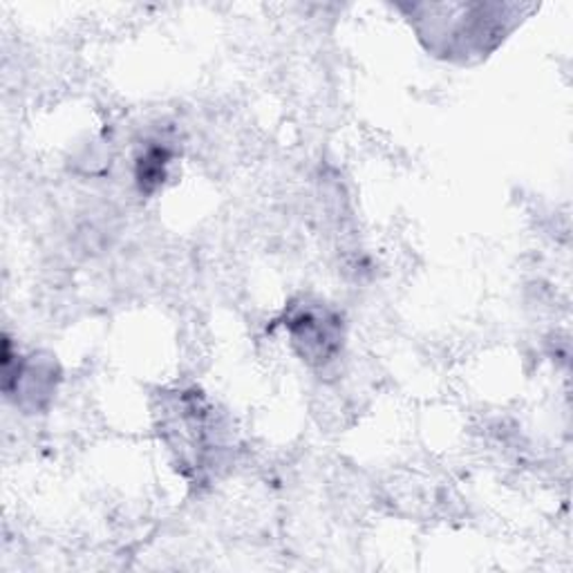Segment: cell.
Returning <instances> with one entry per match:
<instances>
[{
	"mask_svg": "<svg viewBox=\"0 0 573 573\" xmlns=\"http://www.w3.org/2000/svg\"><path fill=\"white\" fill-rule=\"evenodd\" d=\"M164 167H167V150H160V148L148 150L144 154L139 175H137L141 188L150 191L152 186H158L160 182H164Z\"/></svg>",
	"mask_w": 573,
	"mask_h": 573,
	"instance_id": "2",
	"label": "cell"
},
{
	"mask_svg": "<svg viewBox=\"0 0 573 573\" xmlns=\"http://www.w3.org/2000/svg\"><path fill=\"white\" fill-rule=\"evenodd\" d=\"M291 343L302 358L328 363L341 347L339 319L328 309L300 307L287 321Z\"/></svg>",
	"mask_w": 573,
	"mask_h": 573,
	"instance_id": "1",
	"label": "cell"
}]
</instances>
